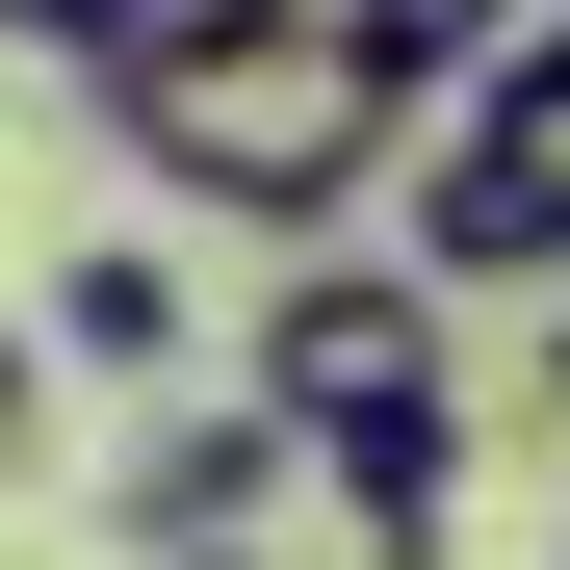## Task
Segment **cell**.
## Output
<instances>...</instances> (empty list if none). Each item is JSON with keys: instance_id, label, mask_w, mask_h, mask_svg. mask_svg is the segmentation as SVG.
<instances>
[{"instance_id": "obj_1", "label": "cell", "mask_w": 570, "mask_h": 570, "mask_svg": "<svg viewBox=\"0 0 570 570\" xmlns=\"http://www.w3.org/2000/svg\"><path fill=\"white\" fill-rule=\"evenodd\" d=\"M105 130H130V181H181V208H234V234H363L415 78L337 27V0H259L208 52H105Z\"/></svg>"}, {"instance_id": "obj_2", "label": "cell", "mask_w": 570, "mask_h": 570, "mask_svg": "<svg viewBox=\"0 0 570 570\" xmlns=\"http://www.w3.org/2000/svg\"><path fill=\"white\" fill-rule=\"evenodd\" d=\"M259 390L312 415V441H363V415H415V390H466V285L415 259V234H285V285H259Z\"/></svg>"}, {"instance_id": "obj_3", "label": "cell", "mask_w": 570, "mask_h": 570, "mask_svg": "<svg viewBox=\"0 0 570 570\" xmlns=\"http://www.w3.org/2000/svg\"><path fill=\"white\" fill-rule=\"evenodd\" d=\"M390 234L466 285V312H493V285H570V27H519V52L441 105V156L390 181Z\"/></svg>"}, {"instance_id": "obj_4", "label": "cell", "mask_w": 570, "mask_h": 570, "mask_svg": "<svg viewBox=\"0 0 570 570\" xmlns=\"http://www.w3.org/2000/svg\"><path fill=\"white\" fill-rule=\"evenodd\" d=\"M285 493H312V415H285L259 363L105 441V544H130V570H156V544H234V519H285Z\"/></svg>"}, {"instance_id": "obj_5", "label": "cell", "mask_w": 570, "mask_h": 570, "mask_svg": "<svg viewBox=\"0 0 570 570\" xmlns=\"http://www.w3.org/2000/svg\"><path fill=\"white\" fill-rule=\"evenodd\" d=\"M466 441H493L466 390H415V415H363V441H312V493H337V544H363V570H441V544H466Z\"/></svg>"}, {"instance_id": "obj_6", "label": "cell", "mask_w": 570, "mask_h": 570, "mask_svg": "<svg viewBox=\"0 0 570 570\" xmlns=\"http://www.w3.org/2000/svg\"><path fill=\"white\" fill-rule=\"evenodd\" d=\"M52 363H78V390H156V363H181V259L156 234H78L52 259Z\"/></svg>"}, {"instance_id": "obj_7", "label": "cell", "mask_w": 570, "mask_h": 570, "mask_svg": "<svg viewBox=\"0 0 570 570\" xmlns=\"http://www.w3.org/2000/svg\"><path fill=\"white\" fill-rule=\"evenodd\" d=\"M337 27H363V52H390V78H415V105H466V78H493V52H519V0H337Z\"/></svg>"}, {"instance_id": "obj_8", "label": "cell", "mask_w": 570, "mask_h": 570, "mask_svg": "<svg viewBox=\"0 0 570 570\" xmlns=\"http://www.w3.org/2000/svg\"><path fill=\"white\" fill-rule=\"evenodd\" d=\"M52 390H78V363H52V312H0V493L52 466Z\"/></svg>"}, {"instance_id": "obj_9", "label": "cell", "mask_w": 570, "mask_h": 570, "mask_svg": "<svg viewBox=\"0 0 570 570\" xmlns=\"http://www.w3.org/2000/svg\"><path fill=\"white\" fill-rule=\"evenodd\" d=\"M208 27H259V0H105V52H208ZM78 52V78H105Z\"/></svg>"}, {"instance_id": "obj_10", "label": "cell", "mask_w": 570, "mask_h": 570, "mask_svg": "<svg viewBox=\"0 0 570 570\" xmlns=\"http://www.w3.org/2000/svg\"><path fill=\"white\" fill-rule=\"evenodd\" d=\"M519 390H544V415H570V285H519Z\"/></svg>"}, {"instance_id": "obj_11", "label": "cell", "mask_w": 570, "mask_h": 570, "mask_svg": "<svg viewBox=\"0 0 570 570\" xmlns=\"http://www.w3.org/2000/svg\"><path fill=\"white\" fill-rule=\"evenodd\" d=\"M0 52H105V0H0Z\"/></svg>"}, {"instance_id": "obj_12", "label": "cell", "mask_w": 570, "mask_h": 570, "mask_svg": "<svg viewBox=\"0 0 570 570\" xmlns=\"http://www.w3.org/2000/svg\"><path fill=\"white\" fill-rule=\"evenodd\" d=\"M156 570H259V519H234V544H156Z\"/></svg>"}]
</instances>
